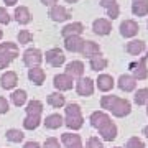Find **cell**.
Instances as JSON below:
<instances>
[{
    "label": "cell",
    "mask_w": 148,
    "mask_h": 148,
    "mask_svg": "<svg viewBox=\"0 0 148 148\" xmlns=\"http://www.w3.org/2000/svg\"><path fill=\"white\" fill-rule=\"evenodd\" d=\"M66 117H64V125L71 130H79L84 125V117L81 112V106L76 102H71L66 106Z\"/></svg>",
    "instance_id": "obj_1"
},
{
    "label": "cell",
    "mask_w": 148,
    "mask_h": 148,
    "mask_svg": "<svg viewBox=\"0 0 148 148\" xmlns=\"http://www.w3.org/2000/svg\"><path fill=\"white\" fill-rule=\"evenodd\" d=\"M109 112H110L114 117H117V119H123V117H127L128 114L132 112V104H130V101H127V99L117 97Z\"/></svg>",
    "instance_id": "obj_2"
},
{
    "label": "cell",
    "mask_w": 148,
    "mask_h": 148,
    "mask_svg": "<svg viewBox=\"0 0 148 148\" xmlns=\"http://www.w3.org/2000/svg\"><path fill=\"white\" fill-rule=\"evenodd\" d=\"M23 63L27 68H40L43 63V53L38 48H28L23 51Z\"/></svg>",
    "instance_id": "obj_3"
},
{
    "label": "cell",
    "mask_w": 148,
    "mask_h": 148,
    "mask_svg": "<svg viewBox=\"0 0 148 148\" xmlns=\"http://www.w3.org/2000/svg\"><path fill=\"white\" fill-rule=\"evenodd\" d=\"M43 59H46V63L49 66H53V68H59V66H63L64 61H66V56H64L63 49L61 48H51V49H48L46 54L43 56Z\"/></svg>",
    "instance_id": "obj_4"
},
{
    "label": "cell",
    "mask_w": 148,
    "mask_h": 148,
    "mask_svg": "<svg viewBox=\"0 0 148 148\" xmlns=\"http://www.w3.org/2000/svg\"><path fill=\"white\" fill-rule=\"evenodd\" d=\"M147 61L148 58L147 56H143L140 58L138 61L130 64V69H132V76L135 77L137 81H143L148 77V68H147Z\"/></svg>",
    "instance_id": "obj_5"
},
{
    "label": "cell",
    "mask_w": 148,
    "mask_h": 148,
    "mask_svg": "<svg viewBox=\"0 0 148 148\" xmlns=\"http://www.w3.org/2000/svg\"><path fill=\"white\" fill-rule=\"evenodd\" d=\"M76 92L81 95V97H90V95L94 94V81L87 77V76H82L77 79L76 82Z\"/></svg>",
    "instance_id": "obj_6"
},
{
    "label": "cell",
    "mask_w": 148,
    "mask_h": 148,
    "mask_svg": "<svg viewBox=\"0 0 148 148\" xmlns=\"http://www.w3.org/2000/svg\"><path fill=\"white\" fill-rule=\"evenodd\" d=\"M53 86L58 89V92H64V90H71L74 86V79L71 76H68L66 73L56 74L53 79Z\"/></svg>",
    "instance_id": "obj_7"
},
{
    "label": "cell",
    "mask_w": 148,
    "mask_h": 148,
    "mask_svg": "<svg viewBox=\"0 0 148 148\" xmlns=\"http://www.w3.org/2000/svg\"><path fill=\"white\" fill-rule=\"evenodd\" d=\"M97 130H99V133H101L102 140H106V142H112V140H115L117 133H119L117 125L112 120H109L107 123H104V125H102V127H99Z\"/></svg>",
    "instance_id": "obj_8"
},
{
    "label": "cell",
    "mask_w": 148,
    "mask_h": 148,
    "mask_svg": "<svg viewBox=\"0 0 148 148\" xmlns=\"http://www.w3.org/2000/svg\"><path fill=\"white\" fill-rule=\"evenodd\" d=\"M49 18L53 21H66L71 18V13H69L68 10H66V7L59 5V3H56V5L49 7Z\"/></svg>",
    "instance_id": "obj_9"
},
{
    "label": "cell",
    "mask_w": 148,
    "mask_h": 148,
    "mask_svg": "<svg viewBox=\"0 0 148 148\" xmlns=\"http://www.w3.org/2000/svg\"><path fill=\"white\" fill-rule=\"evenodd\" d=\"M92 30H94V33L99 35V36H107V35L112 32V23H110L109 18H97V20H94V23H92Z\"/></svg>",
    "instance_id": "obj_10"
},
{
    "label": "cell",
    "mask_w": 148,
    "mask_h": 148,
    "mask_svg": "<svg viewBox=\"0 0 148 148\" xmlns=\"http://www.w3.org/2000/svg\"><path fill=\"white\" fill-rule=\"evenodd\" d=\"M84 38L82 36H68L64 38V49L71 53H81L84 46Z\"/></svg>",
    "instance_id": "obj_11"
},
{
    "label": "cell",
    "mask_w": 148,
    "mask_h": 148,
    "mask_svg": "<svg viewBox=\"0 0 148 148\" xmlns=\"http://www.w3.org/2000/svg\"><path fill=\"white\" fill-rule=\"evenodd\" d=\"M86 28L84 25L81 23V21H71L68 25H64L63 30H61V35L63 38H68V36H81L82 32H84Z\"/></svg>",
    "instance_id": "obj_12"
},
{
    "label": "cell",
    "mask_w": 148,
    "mask_h": 148,
    "mask_svg": "<svg viewBox=\"0 0 148 148\" xmlns=\"http://www.w3.org/2000/svg\"><path fill=\"white\" fill-rule=\"evenodd\" d=\"M140 32V27L135 20H123L120 23V35L123 38H133Z\"/></svg>",
    "instance_id": "obj_13"
},
{
    "label": "cell",
    "mask_w": 148,
    "mask_h": 148,
    "mask_svg": "<svg viewBox=\"0 0 148 148\" xmlns=\"http://www.w3.org/2000/svg\"><path fill=\"white\" fill-rule=\"evenodd\" d=\"M117 86L123 92H132V90L137 89V79L133 77L132 74H122L119 77V81H117Z\"/></svg>",
    "instance_id": "obj_14"
},
{
    "label": "cell",
    "mask_w": 148,
    "mask_h": 148,
    "mask_svg": "<svg viewBox=\"0 0 148 148\" xmlns=\"http://www.w3.org/2000/svg\"><path fill=\"white\" fill-rule=\"evenodd\" d=\"M84 71H86V68H84V63H82V61L74 59V61H71V63L66 64V74L71 76L73 79L82 77V76H84Z\"/></svg>",
    "instance_id": "obj_15"
},
{
    "label": "cell",
    "mask_w": 148,
    "mask_h": 148,
    "mask_svg": "<svg viewBox=\"0 0 148 148\" xmlns=\"http://www.w3.org/2000/svg\"><path fill=\"white\" fill-rule=\"evenodd\" d=\"M61 143L64 145V148H84L82 140L77 133H63L61 135Z\"/></svg>",
    "instance_id": "obj_16"
},
{
    "label": "cell",
    "mask_w": 148,
    "mask_h": 148,
    "mask_svg": "<svg viewBox=\"0 0 148 148\" xmlns=\"http://www.w3.org/2000/svg\"><path fill=\"white\" fill-rule=\"evenodd\" d=\"M16 84H18V74H16L15 71H7V73L2 74V77H0V86H2L3 89L10 90V89H13Z\"/></svg>",
    "instance_id": "obj_17"
},
{
    "label": "cell",
    "mask_w": 148,
    "mask_h": 148,
    "mask_svg": "<svg viewBox=\"0 0 148 148\" xmlns=\"http://www.w3.org/2000/svg\"><path fill=\"white\" fill-rule=\"evenodd\" d=\"M43 123H45V127H46L48 130H58L59 127L64 125V117L61 115V114H49V115H46V119L43 120Z\"/></svg>",
    "instance_id": "obj_18"
},
{
    "label": "cell",
    "mask_w": 148,
    "mask_h": 148,
    "mask_svg": "<svg viewBox=\"0 0 148 148\" xmlns=\"http://www.w3.org/2000/svg\"><path fill=\"white\" fill-rule=\"evenodd\" d=\"M95 84H97V89L102 90V92H109V90L114 89V86H115V81L112 77L110 74H99V77L95 81Z\"/></svg>",
    "instance_id": "obj_19"
},
{
    "label": "cell",
    "mask_w": 148,
    "mask_h": 148,
    "mask_svg": "<svg viewBox=\"0 0 148 148\" xmlns=\"http://www.w3.org/2000/svg\"><path fill=\"white\" fill-rule=\"evenodd\" d=\"M81 54H82V56H86L87 59L94 58V56H99V54H101V46H99L95 41H92V40H86Z\"/></svg>",
    "instance_id": "obj_20"
},
{
    "label": "cell",
    "mask_w": 148,
    "mask_h": 148,
    "mask_svg": "<svg viewBox=\"0 0 148 148\" xmlns=\"http://www.w3.org/2000/svg\"><path fill=\"white\" fill-rule=\"evenodd\" d=\"M109 120H112V119L109 117V114H106L104 110H95V112H92V114H90V117H89L90 125H92L94 128L102 127V125H104V123H107Z\"/></svg>",
    "instance_id": "obj_21"
},
{
    "label": "cell",
    "mask_w": 148,
    "mask_h": 148,
    "mask_svg": "<svg viewBox=\"0 0 148 148\" xmlns=\"http://www.w3.org/2000/svg\"><path fill=\"white\" fill-rule=\"evenodd\" d=\"M13 16H15V20L18 21L20 25H28V23L32 21V13L28 10V7H25V5L16 7Z\"/></svg>",
    "instance_id": "obj_22"
},
{
    "label": "cell",
    "mask_w": 148,
    "mask_h": 148,
    "mask_svg": "<svg viewBox=\"0 0 148 148\" xmlns=\"http://www.w3.org/2000/svg\"><path fill=\"white\" fill-rule=\"evenodd\" d=\"M28 79L32 81L35 86H41L46 79V73L41 68H30L28 69Z\"/></svg>",
    "instance_id": "obj_23"
},
{
    "label": "cell",
    "mask_w": 148,
    "mask_h": 148,
    "mask_svg": "<svg viewBox=\"0 0 148 148\" xmlns=\"http://www.w3.org/2000/svg\"><path fill=\"white\" fill-rule=\"evenodd\" d=\"M145 48H147L145 41H142V40H132V41L127 43L125 49H127L128 54H132V56H138V54H142L143 51H145Z\"/></svg>",
    "instance_id": "obj_24"
},
{
    "label": "cell",
    "mask_w": 148,
    "mask_h": 148,
    "mask_svg": "<svg viewBox=\"0 0 148 148\" xmlns=\"http://www.w3.org/2000/svg\"><path fill=\"white\" fill-rule=\"evenodd\" d=\"M46 102L53 107V109H61V107L66 106V97H64L61 92H51V94L48 95Z\"/></svg>",
    "instance_id": "obj_25"
},
{
    "label": "cell",
    "mask_w": 148,
    "mask_h": 148,
    "mask_svg": "<svg viewBox=\"0 0 148 148\" xmlns=\"http://www.w3.org/2000/svg\"><path fill=\"white\" fill-rule=\"evenodd\" d=\"M107 64H109V61H107L102 54H99V56H94V58L89 59V66L92 71H95V73H101V71H104V69L107 68Z\"/></svg>",
    "instance_id": "obj_26"
},
{
    "label": "cell",
    "mask_w": 148,
    "mask_h": 148,
    "mask_svg": "<svg viewBox=\"0 0 148 148\" xmlns=\"http://www.w3.org/2000/svg\"><path fill=\"white\" fill-rule=\"evenodd\" d=\"M12 102H13V106L16 107H21V106H25L28 101V94H27V90H23V89H16L12 92Z\"/></svg>",
    "instance_id": "obj_27"
},
{
    "label": "cell",
    "mask_w": 148,
    "mask_h": 148,
    "mask_svg": "<svg viewBox=\"0 0 148 148\" xmlns=\"http://www.w3.org/2000/svg\"><path fill=\"white\" fill-rule=\"evenodd\" d=\"M27 115H41L43 112V102L41 101H36V99H33V101L27 102Z\"/></svg>",
    "instance_id": "obj_28"
},
{
    "label": "cell",
    "mask_w": 148,
    "mask_h": 148,
    "mask_svg": "<svg viewBox=\"0 0 148 148\" xmlns=\"http://www.w3.org/2000/svg\"><path fill=\"white\" fill-rule=\"evenodd\" d=\"M41 123V115H27L23 119V128L27 130H36Z\"/></svg>",
    "instance_id": "obj_29"
},
{
    "label": "cell",
    "mask_w": 148,
    "mask_h": 148,
    "mask_svg": "<svg viewBox=\"0 0 148 148\" xmlns=\"http://www.w3.org/2000/svg\"><path fill=\"white\" fill-rule=\"evenodd\" d=\"M5 137L8 142L12 143H20L23 142V138H25V133L21 132V130H18V128H8L5 133Z\"/></svg>",
    "instance_id": "obj_30"
},
{
    "label": "cell",
    "mask_w": 148,
    "mask_h": 148,
    "mask_svg": "<svg viewBox=\"0 0 148 148\" xmlns=\"http://www.w3.org/2000/svg\"><path fill=\"white\" fill-rule=\"evenodd\" d=\"M132 13L135 16H147L148 15V3L133 2L132 3Z\"/></svg>",
    "instance_id": "obj_31"
},
{
    "label": "cell",
    "mask_w": 148,
    "mask_h": 148,
    "mask_svg": "<svg viewBox=\"0 0 148 148\" xmlns=\"http://www.w3.org/2000/svg\"><path fill=\"white\" fill-rule=\"evenodd\" d=\"M135 104L137 106H147L148 104V87H142L135 92Z\"/></svg>",
    "instance_id": "obj_32"
},
{
    "label": "cell",
    "mask_w": 148,
    "mask_h": 148,
    "mask_svg": "<svg viewBox=\"0 0 148 148\" xmlns=\"http://www.w3.org/2000/svg\"><path fill=\"white\" fill-rule=\"evenodd\" d=\"M15 58H18V56L13 54V53H8V51H0V69H7Z\"/></svg>",
    "instance_id": "obj_33"
},
{
    "label": "cell",
    "mask_w": 148,
    "mask_h": 148,
    "mask_svg": "<svg viewBox=\"0 0 148 148\" xmlns=\"http://www.w3.org/2000/svg\"><path fill=\"white\" fill-rule=\"evenodd\" d=\"M16 40H18L20 45H28V43L33 41V35H32V32H28V30H20Z\"/></svg>",
    "instance_id": "obj_34"
},
{
    "label": "cell",
    "mask_w": 148,
    "mask_h": 148,
    "mask_svg": "<svg viewBox=\"0 0 148 148\" xmlns=\"http://www.w3.org/2000/svg\"><path fill=\"white\" fill-rule=\"evenodd\" d=\"M0 51H8V53H13V54H20V49H18V45L16 43H12V41H5L0 45Z\"/></svg>",
    "instance_id": "obj_35"
},
{
    "label": "cell",
    "mask_w": 148,
    "mask_h": 148,
    "mask_svg": "<svg viewBox=\"0 0 148 148\" xmlns=\"http://www.w3.org/2000/svg\"><path fill=\"white\" fill-rule=\"evenodd\" d=\"M115 99H117V95H102V99H101V107L104 109V110L109 112Z\"/></svg>",
    "instance_id": "obj_36"
},
{
    "label": "cell",
    "mask_w": 148,
    "mask_h": 148,
    "mask_svg": "<svg viewBox=\"0 0 148 148\" xmlns=\"http://www.w3.org/2000/svg\"><path fill=\"white\" fill-rule=\"evenodd\" d=\"M125 148H145V143H143V140H140L138 137H132V138L127 140Z\"/></svg>",
    "instance_id": "obj_37"
},
{
    "label": "cell",
    "mask_w": 148,
    "mask_h": 148,
    "mask_svg": "<svg viewBox=\"0 0 148 148\" xmlns=\"http://www.w3.org/2000/svg\"><path fill=\"white\" fill-rule=\"evenodd\" d=\"M107 10V16L110 18V20H115V18H119V15H120V7H119V3H114V5H110L109 8H106Z\"/></svg>",
    "instance_id": "obj_38"
},
{
    "label": "cell",
    "mask_w": 148,
    "mask_h": 148,
    "mask_svg": "<svg viewBox=\"0 0 148 148\" xmlns=\"http://www.w3.org/2000/svg\"><path fill=\"white\" fill-rule=\"evenodd\" d=\"M10 20H12V16H10V13L7 12V8L5 7H0V23H2V25H8Z\"/></svg>",
    "instance_id": "obj_39"
},
{
    "label": "cell",
    "mask_w": 148,
    "mask_h": 148,
    "mask_svg": "<svg viewBox=\"0 0 148 148\" xmlns=\"http://www.w3.org/2000/svg\"><path fill=\"white\" fill-rule=\"evenodd\" d=\"M43 148H61V145H59V140L54 137H49L45 140V143H43Z\"/></svg>",
    "instance_id": "obj_40"
},
{
    "label": "cell",
    "mask_w": 148,
    "mask_h": 148,
    "mask_svg": "<svg viewBox=\"0 0 148 148\" xmlns=\"http://www.w3.org/2000/svg\"><path fill=\"white\" fill-rule=\"evenodd\" d=\"M87 148H104V143L99 140V137H90L87 140Z\"/></svg>",
    "instance_id": "obj_41"
},
{
    "label": "cell",
    "mask_w": 148,
    "mask_h": 148,
    "mask_svg": "<svg viewBox=\"0 0 148 148\" xmlns=\"http://www.w3.org/2000/svg\"><path fill=\"white\" fill-rule=\"evenodd\" d=\"M10 110V104L5 97H0V114H7Z\"/></svg>",
    "instance_id": "obj_42"
},
{
    "label": "cell",
    "mask_w": 148,
    "mask_h": 148,
    "mask_svg": "<svg viewBox=\"0 0 148 148\" xmlns=\"http://www.w3.org/2000/svg\"><path fill=\"white\" fill-rule=\"evenodd\" d=\"M114 3H117V0H99V5L104 7V8H109V7L114 5Z\"/></svg>",
    "instance_id": "obj_43"
},
{
    "label": "cell",
    "mask_w": 148,
    "mask_h": 148,
    "mask_svg": "<svg viewBox=\"0 0 148 148\" xmlns=\"http://www.w3.org/2000/svg\"><path fill=\"white\" fill-rule=\"evenodd\" d=\"M23 148H41V145H40V143L38 142H27L25 143V145H23Z\"/></svg>",
    "instance_id": "obj_44"
},
{
    "label": "cell",
    "mask_w": 148,
    "mask_h": 148,
    "mask_svg": "<svg viewBox=\"0 0 148 148\" xmlns=\"http://www.w3.org/2000/svg\"><path fill=\"white\" fill-rule=\"evenodd\" d=\"M41 3L43 5H46V7H53L58 3V0H41Z\"/></svg>",
    "instance_id": "obj_45"
},
{
    "label": "cell",
    "mask_w": 148,
    "mask_h": 148,
    "mask_svg": "<svg viewBox=\"0 0 148 148\" xmlns=\"http://www.w3.org/2000/svg\"><path fill=\"white\" fill-rule=\"evenodd\" d=\"M3 3H5L7 7H13L18 3V0H3Z\"/></svg>",
    "instance_id": "obj_46"
},
{
    "label": "cell",
    "mask_w": 148,
    "mask_h": 148,
    "mask_svg": "<svg viewBox=\"0 0 148 148\" xmlns=\"http://www.w3.org/2000/svg\"><path fill=\"white\" fill-rule=\"evenodd\" d=\"M143 135H145V137H147V140H148V125H145V127H143Z\"/></svg>",
    "instance_id": "obj_47"
},
{
    "label": "cell",
    "mask_w": 148,
    "mask_h": 148,
    "mask_svg": "<svg viewBox=\"0 0 148 148\" xmlns=\"http://www.w3.org/2000/svg\"><path fill=\"white\" fill-rule=\"evenodd\" d=\"M64 2H68V3H76V2H79V0H64Z\"/></svg>",
    "instance_id": "obj_48"
},
{
    "label": "cell",
    "mask_w": 148,
    "mask_h": 148,
    "mask_svg": "<svg viewBox=\"0 0 148 148\" xmlns=\"http://www.w3.org/2000/svg\"><path fill=\"white\" fill-rule=\"evenodd\" d=\"M133 2H142V3H148V0H133Z\"/></svg>",
    "instance_id": "obj_49"
},
{
    "label": "cell",
    "mask_w": 148,
    "mask_h": 148,
    "mask_svg": "<svg viewBox=\"0 0 148 148\" xmlns=\"http://www.w3.org/2000/svg\"><path fill=\"white\" fill-rule=\"evenodd\" d=\"M2 38H3V32H2V30H0V40H2Z\"/></svg>",
    "instance_id": "obj_50"
},
{
    "label": "cell",
    "mask_w": 148,
    "mask_h": 148,
    "mask_svg": "<svg viewBox=\"0 0 148 148\" xmlns=\"http://www.w3.org/2000/svg\"><path fill=\"white\" fill-rule=\"evenodd\" d=\"M147 115H148V104H147Z\"/></svg>",
    "instance_id": "obj_51"
},
{
    "label": "cell",
    "mask_w": 148,
    "mask_h": 148,
    "mask_svg": "<svg viewBox=\"0 0 148 148\" xmlns=\"http://www.w3.org/2000/svg\"><path fill=\"white\" fill-rule=\"evenodd\" d=\"M147 58H148V51H147Z\"/></svg>",
    "instance_id": "obj_52"
},
{
    "label": "cell",
    "mask_w": 148,
    "mask_h": 148,
    "mask_svg": "<svg viewBox=\"0 0 148 148\" xmlns=\"http://www.w3.org/2000/svg\"><path fill=\"white\" fill-rule=\"evenodd\" d=\"M147 27H148V21H147Z\"/></svg>",
    "instance_id": "obj_53"
},
{
    "label": "cell",
    "mask_w": 148,
    "mask_h": 148,
    "mask_svg": "<svg viewBox=\"0 0 148 148\" xmlns=\"http://www.w3.org/2000/svg\"><path fill=\"white\" fill-rule=\"evenodd\" d=\"M115 148H120V147H115Z\"/></svg>",
    "instance_id": "obj_54"
}]
</instances>
